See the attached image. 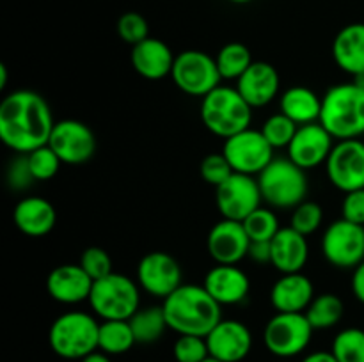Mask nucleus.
I'll return each instance as SVG.
<instances>
[{
  "instance_id": "obj_1",
  "label": "nucleus",
  "mask_w": 364,
  "mask_h": 362,
  "mask_svg": "<svg viewBox=\"0 0 364 362\" xmlns=\"http://www.w3.org/2000/svg\"><path fill=\"white\" fill-rule=\"evenodd\" d=\"M55 121L41 94L20 89L4 96L0 103V138L20 155L46 146Z\"/></svg>"
},
{
  "instance_id": "obj_2",
  "label": "nucleus",
  "mask_w": 364,
  "mask_h": 362,
  "mask_svg": "<svg viewBox=\"0 0 364 362\" xmlns=\"http://www.w3.org/2000/svg\"><path fill=\"white\" fill-rule=\"evenodd\" d=\"M162 307L169 329L180 336L206 337L223 319V305L198 284H181Z\"/></svg>"
},
{
  "instance_id": "obj_3",
  "label": "nucleus",
  "mask_w": 364,
  "mask_h": 362,
  "mask_svg": "<svg viewBox=\"0 0 364 362\" xmlns=\"http://www.w3.org/2000/svg\"><path fill=\"white\" fill-rule=\"evenodd\" d=\"M320 124L340 141L364 133V89L352 84L333 85L322 98Z\"/></svg>"
},
{
  "instance_id": "obj_4",
  "label": "nucleus",
  "mask_w": 364,
  "mask_h": 362,
  "mask_svg": "<svg viewBox=\"0 0 364 362\" xmlns=\"http://www.w3.org/2000/svg\"><path fill=\"white\" fill-rule=\"evenodd\" d=\"M252 106L237 87L219 85L201 102V121L213 135L230 138L251 128Z\"/></svg>"
},
{
  "instance_id": "obj_5",
  "label": "nucleus",
  "mask_w": 364,
  "mask_h": 362,
  "mask_svg": "<svg viewBox=\"0 0 364 362\" xmlns=\"http://www.w3.org/2000/svg\"><path fill=\"white\" fill-rule=\"evenodd\" d=\"M100 323L84 311H70L52 323L48 343L53 353L63 358H84L98 350Z\"/></svg>"
},
{
  "instance_id": "obj_6",
  "label": "nucleus",
  "mask_w": 364,
  "mask_h": 362,
  "mask_svg": "<svg viewBox=\"0 0 364 362\" xmlns=\"http://www.w3.org/2000/svg\"><path fill=\"white\" fill-rule=\"evenodd\" d=\"M256 180L263 201L272 208L295 209L308 195L306 170L295 165L290 158H274Z\"/></svg>"
},
{
  "instance_id": "obj_7",
  "label": "nucleus",
  "mask_w": 364,
  "mask_h": 362,
  "mask_svg": "<svg viewBox=\"0 0 364 362\" xmlns=\"http://www.w3.org/2000/svg\"><path fill=\"white\" fill-rule=\"evenodd\" d=\"M87 302L102 322L130 319L141 309V286L130 277L112 272L92 283Z\"/></svg>"
},
{
  "instance_id": "obj_8",
  "label": "nucleus",
  "mask_w": 364,
  "mask_h": 362,
  "mask_svg": "<svg viewBox=\"0 0 364 362\" xmlns=\"http://www.w3.org/2000/svg\"><path fill=\"white\" fill-rule=\"evenodd\" d=\"M313 330L304 312H277L267 322L263 343L276 357H295L308 348Z\"/></svg>"
},
{
  "instance_id": "obj_9",
  "label": "nucleus",
  "mask_w": 364,
  "mask_h": 362,
  "mask_svg": "<svg viewBox=\"0 0 364 362\" xmlns=\"http://www.w3.org/2000/svg\"><path fill=\"white\" fill-rule=\"evenodd\" d=\"M171 77L176 87L185 94L201 96V98L219 87L223 80L217 60L201 50H185L178 53Z\"/></svg>"
},
{
  "instance_id": "obj_10",
  "label": "nucleus",
  "mask_w": 364,
  "mask_h": 362,
  "mask_svg": "<svg viewBox=\"0 0 364 362\" xmlns=\"http://www.w3.org/2000/svg\"><path fill=\"white\" fill-rule=\"evenodd\" d=\"M323 258L336 268H355L364 261V226L340 219L322 236Z\"/></svg>"
},
{
  "instance_id": "obj_11",
  "label": "nucleus",
  "mask_w": 364,
  "mask_h": 362,
  "mask_svg": "<svg viewBox=\"0 0 364 362\" xmlns=\"http://www.w3.org/2000/svg\"><path fill=\"white\" fill-rule=\"evenodd\" d=\"M224 156L235 172L255 176L274 160V148L263 137L262 130H247L224 141Z\"/></svg>"
},
{
  "instance_id": "obj_12",
  "label": "nucleus",
  "mask_w": 364,
  "mask_h": 362,
  "mask_svg": "<svg viewBox=\"0 0 364 362\" xmlns=\"http://www.w3.org/2000/svg\"><path fill=\"white\" fill-rule=\"evenodd\" d=\"M263 201L258 180L249 174L233 172L215 188V204L223 219L244 222Z\"/></svg>"
},
{
  "instance_id": "obj_13",
  "label": "nucleus",
  "mask_w": 364,
  "mask_h": 362,
  "mask_svg": "<svg viewBox=\"0 0 364 362\" xmlns=\"http://www.w3.org/2000/svg\"><path fill=\"white\" fill-rule=\"evenodd\" d=\"M326 169L338 190L348 194L364 188V142L359 138L338 142L327 158Z\"/></svg>"
},
{
  "instance_id": "obj_14",
  "label": "nucleus",
  "mask_w": 364,
  "mask_h": 362,
  "mask_svg": "<svg viewBox=\"0 0 364 362\" xmlns=\"http://www.w3.org/2000/svg\"><path fill=\"white\" fill-rule=\"evenodd\" d=\"M181 266L171 254L162 251L148 252L137 265V283L146 293L166 300L181 286Z\"/></svg>"
},
{
  "instance_id": "obj_15",
  "label": "nucleus",
  "mask_w": 364,
  "mask_h": 362,
  "mask_svg": "<svg viewBox=\"0 0 364 362\" xmlns=\"http://www.w3.org/2000/svg\"><path fill=\"white\" fill-rule=\"evenodd\" d=\"M63 163L80 165L92 158L96 151V137L91 128L77 119L57 121L48 141Z\"/></svg>"
},
{
  "instance_id": "obj_16",
  "label": "nucleus",
  "mask_w": 364,
  "mask_h": 362,
  "mask_svg": "<svg viewBox=\"0 0 364 362\" xmlns=\"http://www.w3.org/2000/svg\"><path fill=\"white\" fill-rule=\"evenodd\" d=\"M333 141V135L320 123L302 124L287 148L288 158L304 170L315 169L327 162L334 148Z\"/></svg>"
},
{
  "instance_id": "obj_17",
  "label": "nucleus",
  "mask_w": 364,
  "mask_h": 362,
  "mask_svg": "<svg viewBox=\"0 0 364 362\" xmlns=\"http://www.w3.org/2000/svg\"><path fill=\"white\" fill-rule=\"evenodd\" d=\"M251 238L237 220L223 219L210 229L206 238L208 254L217 265H238L249 254Z\"/></svg>"
},
{
  "instance_id": "obj_18",
  "label": "nucleus",
  "mask_w": 364,
  "mask_h": 362,
  "mask_svg": "<svg viewBox=\"0 0 364 362\" xmlns=\"http://www.w3.org/2000/svg\"><path fill=\"white\" fill-rule=\"evenodd\" d=\"M210 357L223 362H240L252 348V334L238 319H220L206 336Z\"/></svg>"
},
{
  "instance_id": "obj_19",
  "label": "nucleus",
  "mask_w": 364,
  "mask_h": 362,
  "mask_svg": "<svg viewBox=\"0 0 364 362\" xmlns=\"http://www.w3.org/2000/svg\"><path fill=\"white\" fill-rule=\"evenodd\" d=\"M92 283L80 265H60L50 272L46 279V291L53 300L60 304H80L89 300Z\"/></svg>"
},
{
  "instance_id": "obj_20",
  "label": "nucleus",
  "mask_w": 364,
  "mask_h": 362,
  "mask_svg": "<svg viewBox=\"0 0 364 362\" xmlns=\"http://www.w3.org/2000/svg\"><path fill=\"white\" fill-rule=\"evenodd\" d=\"M279 73L272 64L265 60L252 62L237 80L238 92L244 96V99L252 109L269 105L279 92Z\"/></svg>"
},
{
  "instance_id": "obj_21",
  "label": "nucleus",
  "mask_w": 364,
  "mask_h": 362,
  "mask_svg": "<svg viewBox=\"0 0 364 362\" xmlns=\"http://www.w3.org/2000/svg\"><path fill=\"white\" fill-rule=\"evenodd\" d=\"M203 286L220 305L242 304L251 290L247 273L237 265L213 266L206 273Z\"/></svg>"
},
{
  "instance_id": "obj_22",
  "label": "nucleus",
  "mask_w": 364,
  "mask_h": 362,
  "mask_svg": "<svg viewBox=\"0 0 364 362\" xmlns=\"http://www.w3.org/2000/svg\"><path fill=\"white\" fill-rule=\"evenodd\" d=\"M315 287L302 272L283 273L270 290V302L277 312H306L313 302Z\"/></svg>"
},
{
  "instance_id": "obj_23",
  "label": "nucleus",
  "mask_w": 364,
  "mask_h": 362,
  "mask_svg": "<svg viewBox=\"0 0 364 362\" xmlns=\"http://www.w3.org/2000/svg\"><path fill=\"white\" fill-rule=\"evenodd\" d=\"M270 248H272L270 265L281 273L302 272L308 263V240L291 226L279 229V233L270 240Z\"/></svg>"
},
{
  "instance_id": "obj_24",
  "label": "nucleus",
  "mask_w": 364,
  "mask_h": 362,
  "mask_svg": "<svg viewBox=\"0 0 364 362\" xmlns=\"http://www.w3.org/2000/svg\"><path fill=\"white\" fill-rule=\"evenodd\" d=\"M174 59L176 55L162 39L148 38L132 48V66L148 80H160L171 75Z\"/></svg>"
},
{
  "instance_id": "obj_25",
  "label": "nucleus",
  "mask_w": 364,
  "mask_h": 362,
  "mask_svg": "<svg viewBox=\"0 0 364 362\" xmlns=\"http://www.w3.org/2000/svg\"><path fill=\"white\" fill-rule=\"evenodd\" d=\"M14 226L23 234L39 238L48 234L55 227L57 212L50 201L36 195H28L18 201L13 212Z\"/></svg>"
},
{
  "instance_id": "obj_26",
  "label": "nucleus",
  "mask_w": 364,
  "mask_h": 362,
  "mask_svg": "<svg viewBox=\"0 0 364 362\" xmlns=\"http://www.w3.org/2000/svg\"><path fill=\"white\" fill-rule=\"evenodd\" d=\"M334 62L345 73H364V23H350L341 28L333 41Z\"/></svg>"
},
{
  "instance_id": "obj_27",
  "label": "nucleus",
  "mask_w": 364,
  "mask_h": 362,
  "mask_svg": "<svg viewBox=\"0 0 364 362\" xmlns=\"http://www.w3.org/2000/svg\"><path fill=\"white\" fill-rule=\"evenodd\" d=\"M281 114L290 117L299 126L318 123L322 114V98L304 85H294L281 96Z\"/></svg>"
},
{
  "instance_id": "obj_28",
  "label": "nucleus",
  "mask_w": 364,
  "mask_h": 362,
  "mask_svg": "<svg viewBox=\"0 0 364 362\" xmlns=\"http://www.w3.org/2000/svg\"><path fill=\"white\" fill-rule=\"evenodd\" d=\"M137 343L128 319H105L100 323L98 350L107 355H121Z\"/></svg>"
},
{
  "instance_id": "obj_29",
  "label": "nucleus",
  "mask_w": 364,
  "mask_h": 362,
  "mask_svg": "<svg viewBox=\"0 0 364 362\" xmlns=\"http://www.w3.org/2000/svg\"><path fill=\"white\" fill-rule=\"evenodd\" d=\"M128 322L134 330L135 341L141 344L155 343L164 336L166 329H169L164 307H156V305L139 309Z\"/></svg>"
},
{
  "instance_id": "obj_30",
  "label": "nucleus",
  "mask_w": 364,
  "mask_h": 362,
  "mask_svg": "<svg viewBox=\"0 0 364 362\" xmlns=\"http://www.w3.org/2000/svg\"><path fill=\"white\" fill-rule=\"evenodd\" d=\"M345 312L343 300L334 293H322L313 298L309 307L306 309V318L315 330L331 329L341 322Z\"/></svg>"
},
{
  "instance_id": "obj_31",
  "label": "nucleus",
  "mask_w": 364,
  "mask_h": 362,
  "mask_svg": "<svg viewBox=\"0 0 364 362\" xmlns=\"http://www.w3.org/2000/svg\"><path fill=\"white\" fill-rule=\"evenodd\" d=\"M215 60L220 77L228 78V80H238L255 62L247 46L237 41L224 45L217 53Z\"/></svg>"
},
{
  "instance_id": "obj_32",
  "label": "nucleus",
  "mask_w": 364,
  "mask_h": 362,
  "mask_svg": "<svg viewBox=\"0 0 364 362\" xmlns=\"http://www.w3.org/2000/svg\"><path fill=\"white\" fill-rule=\"evenodd\" d=\"M338 362H364V330L345 329L334 337L333 350Z\"/></svg>"
},
{
  "instance_id": "obj_33",
  "label": "nucleus",
  "mask_w": 364,
  "mask_h": 362,
  "mask_svg": "<svg viewBox=\"0 0 364 362\" xmlns=\"http://www.w3.org/2000/svg\"><path fill=\"white\" fill-rule=\"evenodd\" d=\"M242 224H244L245 233L249 234L251 241H270L281 229L276 213L269 208H262V206L255 209Z\"/></svg>"
},
{
  "instance_id": "obj_34",
  "label": "nucleus",
  "mask_w": 364,
  "mask_h": 362,
  "mask_svg": "<svg viewBox=\"0 0 364 362\" xmlns=\"http://www.w3.org/2000/svg\"><path fill=\"white\" fill-rule=\"evenodd\" d=\"M299 130V124L294 123L290 117H287L284 114H274L269 119L263 123L262 133L263 137L269 141V144L274 149L277 148H288L290 142L294 141L295 133Z\"/></svg>"
},
{
  "instance_id": "obj_35",
  "label": "nucleus",
  "mask_w": 364,
  "mask_h": 362,
  "mask_svg": "<svg viewBox=\"0 0 364 362\" xmlns=\"http://www.w3.org/2000/svg\"><path fill=\"white\" fill-rule=\"evenodd\" d=\"M28 167H31V172L34 176L36 181H48L59 172L60 169V158L55 155L52 148L48 144L41 146V148L34 149L27 155Z\"/></svg>"
},
{
  "instance_id": "obj_36",
  "label": "nucleus",
  "mask_w": 364,
  "mask_h": 362,
  "mask_svg": "<svg viewBox=\"0 0 364 362\" xmlns=\"http://www.w3.org/2000/svg\"><path fill=\"white\" fill-rule=\"evenodd\" d=\"M323 222V209L318 202L313 201H304L294 209L291 213V224L295 231H299L304 236L315 233Z\"/></svg>"
},
{
  "instance_id": "obj_37",
  "label": "nucleus",
  "mask_w": 364,
  "mask_h": 362,
  "mask_svg": "<svg viewBox=\"0 0 364 362\" xmlns=\"http://www.w3.org/2000/svg\"><path fill=\"white\" fill-rule=\"evenodd\" d=\"M176 362H203L210 357L206 337L180 336L173 346Z\"/></svg>"
},
{
  "instance_id": "obj_38",
  "label": "nucleus",
  "mask_w": 364,
  "mask_h": 362,
  "mask_svg": "<svg viewBox=\"0 0 364 362\" xmlns=\"http://www.w3.org/2000/svg\"><path fill=\"white\" fill-rule=\"evenodd\" d=\"M117 34L128 45H139V43L149 38L148 21H146V18L142 14L135 13V11L124 13L119 18V21H117Z\"/></svg>"
},
{
  "instance_id": "obj_39",
  "label": "nucleus",
  "mask_w": 364,
  "mask_h": 362,
  "mask_svg": "<svg viewBox=\"0 0 364 362\" xmlns=\"http://www.w3.org/2000/svg\"><path fill=\"white\" fill-rule=\"evenodd\" d=\"M78 265L87 272L92 280H98L112 273V259L109 252L102 247H87L80 256Z\"/></svg>"
},
{
  "instance_id": "obj_40",
  "label": "nucleus",
  "mask_w": 364,
  "mask_h": 362,
  "mask_svg": "<svg viewBox=\"0 0 364 362\" xmlns=\"http://www.w3.org/2000/svg\"><path fill=\"white\" fill-rule=\"evenodd\" d=\"M199 170H201L203 180L215 188L223 185L235 172L224 153H212V155L205 156Z\"/></svg>"
},
{
  "instance_id": "obj_41",
  "label": "nucleus",
  "mask_w": 364,
  "mask_h": 362,
  "mask_svg": "<svg viewBox=\"0 0 364 362\" xmlns=\"http://www.w3.org/2000/svg\"><path fill=\"white\" fill-rule=\"evenodd\" d=\"M34 176L31 172V167H28L27 155H20L18 158L11 160L9 167H7V185H9L13 190H25L32 185Z\"/></svg>"
},
{
  "instance_id": "obj_42",
  "label": "nucleus",
  "mask_w": 364,
  "mask_h": 362,
  "mask_svg": "<svg viewBox=\"0 0 364 362\" xmlns=\"http://www.w3.org/2000/svg\"><path fill=\"white\" fill-rule=\"evenodd\" d=\"M341 213H343L341 219L364 226V188L345 194L343 202H341Z\"/></svg>"
},
{
  "instance_id": "obj_43",
  "label": "nucleus",
  "mask_w": 364,
  "mask_h": 362,
  "mask_svg": "<svg viewBox=\"0 0 364 362\" xmlns=\"http://www.w3.org/2000/svg\"><path fill=\"white\" fill-rule=\"evenodd\" d=\"M247 258H251L252 261L259 263V265L270 263V259H272V248H270V241H251V245H249Z\"/></svg>"
},
{
  "instance_id": "obj_44",
  "label": "nucleus",
  "mask_w": 364,
  "mask_h": 362,
  "mask_svg": "<svg viewBox=\"0 0 364 362\" xmlns=\"http://www.w3.org/2000/svg\"><path fill=\"white\" fill-rule=\"evenodd\" d=\"M352 293L355 295L361 304H364V261L354 268L352 275Z\"/></svg>"
},
{
  "instance_id": "obj_45",
  "label": "nucleus",
  "mask_w": 364,
  "mask_h": 362,
  "mask_svg": "<svg viewBox=\"0 0 364 362\" xmlns=\"http://www.w3.org/2000/svg\"><path fill=\"white\" fill-rule=\"evenodd\" d=\"M302 362H338L333 351H313V353L306 355Z\"/></svg>"
},
{
  "instance_id": "obj_46",
  "label": "nucleus",
  "mask_w": 364,
  "mask_h": 362,
  "mask_svg": "<svg viewBox=\"0 0 364 362\" xmlns=\"http://www.w3.org/2000/svg\"><path fill=\"white\" fill-rule=\"evenodd\" d=\"M80 362H112V361H110L109 355H107V353L96 350V351H92L91 355H87V357L82 358Z\"/></svg>"
},
{
  "instance_id": "obj_47",
  "label": "nucleus",
  "mask_w": 364,
  "mask_h": 362,
  "mask_svg": "<svg viewBox=\"0 0 364 362\" xmlns=\"http://www.w3.org/2000/svg\"><path fill=\"white\" fill-rule=\"evenodd\" d=\"M7 84V67L4 64H0V89L6 87Z\"/></svg>"
},
{
  "instance_id": "obj_48",
  "label": "nucleus",
  "mask_w": 364,
  "mask_h": 362,
  "mask_svg": "<svg viewBox=\"0 0 364 362\" xmlns=\"http://www.w3.org/2000/svg\"><path fill=\"white\" fill-rule=\"evenodd\" d=\"M354 84L359 85V87L364 89V73H359L354 77Z\"/></svg>"
},
{
  "instance_id": "obj_49",
  "label": "nucleus",
  "mask_w": 364,
  "mask_h": 362,
  "mask_svg": "<svg viewBox=\"0 0 364 362\" xmlns=\"http://www.w3.org/2000/svg\"><path fill=\"white\" fill-rule=\"evenodd\" d=\"M230 2H233V4H249V2H252V0H230Z\"/></svg>"
},
{
  "instance_id": "obj_50",
  "label": "nucleus",
  "mask_w": 364,
  "mask_h": 362,
  "mask_svg": "<svg viewBox=\"0 0 364 362\" xmlns=\"http://www.w3.org/2000/svg\"><path fill=\"white\" fill-rule=\"evenodd\" d=\"M203 362H223V361H217V358H213V357H208V358H206V361H203Z\"/></svg>"
}]
</instances>
